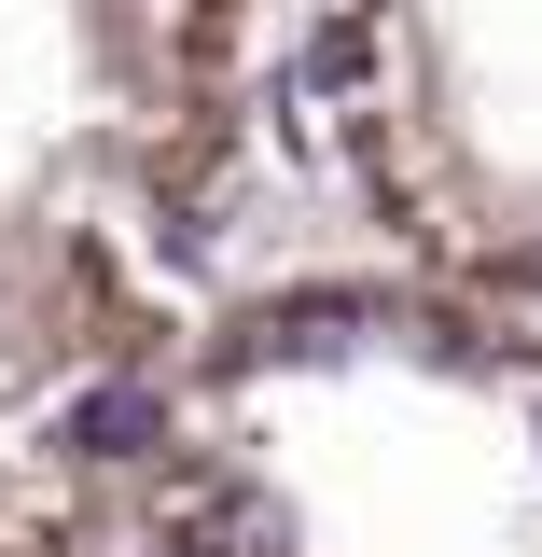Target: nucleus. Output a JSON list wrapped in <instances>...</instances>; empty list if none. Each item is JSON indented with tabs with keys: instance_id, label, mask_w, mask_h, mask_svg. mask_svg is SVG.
Instances as JSON below:
<instances>
[{
	"instance_id": "nucleus-1",
	"label": "nucleus",
	"mask_w": 542,
	"mask_h": 557,
	"mask_svg": "<svg viewBox=\"0 0 542 557\" xmlns=\"http://www.w3.org/2000/svg\"><path fill=\"white\" fill-rule=\"evenodd\" d=\"M112 557H542V321L417 265L153 335Z\"/></svg>"
},
{
	"instance_id": "nucleus-2",
	"label": "nucleus",
	"mask_w": 542,
	"mask_h": 557,
	"mask_svg": "<svg viewBox=\"0 0 542 557\" xmlns=\"http://www.w3.org/2000/svg\"><path fill=\"white\" fill-rule=\"evenodd\" d=\"M335 126L417 265L542 321V0H335Z\"/></svg>"
},
{
	"instance_id": "nucleus-3",
	"label": "nucleus",
	"mask_w": 542,
	"mask_h": 557,
	"mask_svg": "<svg viewBox=\"0 0 542 557\" xmlns=\"http://www.w3.org/2000/svg\"><path fill=\"white\" fill-rule=\"evenodd\" d=\"M237 0H0V209L112 251L181 223L223 153Z\"/></svg>"
},
{
	"instance_id": "nucleus-4",
	"label": "nucleus",
	"mask_w": 542,
	"mask_h": 557,
	"mask_svg": "<svg viewBox=\"0 0 542 557\" xmlns=\"http://www.w3.org/2000/svg\"><path fill=\"white\" fill-rule=\"evenodd\" d=\"M139 307L112 251L0 209V557H112Z\"/></svg>"
}]
</instances>
